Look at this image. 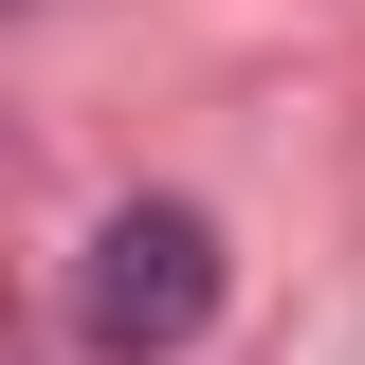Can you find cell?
Returning a JSON list of instances; mask_svg holds the SVG:
<instances>
[{"instance_id":"cell-1","label":"cell","mask_w":365,"mask_h":365,"mask_svg":"<svg viewBox=\"0 0 365 365\" xmlns=\"http://www.w3.org/2000/svg\"><path fill=\"white\" fill-rule=\"evenodd\" d=\"M201 311H220V220H182V201H128V220L91 237V274H73V329L110 365L201 347Z\"/></svg>"}]
</instances>
